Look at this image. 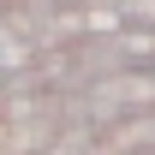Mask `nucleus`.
Returning a JSON list of instances; mask_svg holds the SVG:
<instances>
[{
  "label": "nucleus",
  "mask_w": 155,
  "mask_h": 155,
  "mask_svg": "<svg viewBox=\"0 0 155 155\" xmlns=\"http://www.w3.org/2000/svg\"><path fill=\"white\" fill-rule=\"evenodd\" d=\"M96 149V137H84V131H60L54 149H42V155H90Z\"/></svg>",
  "instance_id": "nucleus-2"
},
{
  "label": "nucleus",
  "mask_w": 155,
  "mask_h": 155,
  "mask_svg": "<svg viewBox=\"0 0 155 155\" xmlns=\"http://www.w3.org/2000/svg\"><path fill=\"white\" fill-rule=\"evenodd\" d=\"M0 12H6V0H0Z\"/></svg>",
  "instance_id": "nucleus-4"
},
{
  "label": "nucleus",
  "mask_w": 155,
  "mask_h": 155,
  "mask_svg": "<svg viewBox=\"0 0 155 155\" xmlns=\"http://www.w3.org/2000/svg\"><path fill=\"white\" fill-rule=\"evenodd\" d=\"M137 155H155V149H137Z\"/></svg>",
  "instance_id": "nucleus-3"
},
{
  "label": "nucleus",
  "mask_w": 155,
  "mask_h": 155,
  "mask_svg": "<svg viewBox=\"0 0 155 155\" xmlns=\"http://www.w3.org/2000/svg\"><path fill=\"white\" fill-rule=\"evenodd\" d=\"M149 72H155V66H149Z\"/></svg>",
  "instance_id": "nucleus-5"
},
{
  "label": "nucleus",
  "mask_w": 155,
  "mask_h": 155,
  "mask_svg": "<svg viewBox=\"0 0 155 155\" xmlns=\"http://www.w3.org/2000/svg\"><path fill=\"white\" fill-rule=\"evenodd\" d=\"M107 6H114L125 24H149L155 30V0H107Z\"/></svg>",
  "instance_id": "nucleus-1"
}]
</instances>
